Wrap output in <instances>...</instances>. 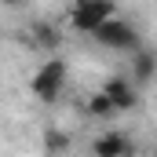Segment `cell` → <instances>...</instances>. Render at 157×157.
<instances>
[{"instance_id": "cell-9", "label": "cell", "mask_w": 157, "mask_h": 157, "mask_svg": "<svg viewBox=\"0 0 157 157\" xmlns=\"http://www.w3.org/2000/svg\"><path fill=\"white\" fill-rule=\"evenodd\" d=\"M29 40H33L37 48H55V44H59V29L48 26V22H37V26L29 29Z\"/></svg>"}, {"instance_id": "cell-8", "label": "cell", "mask_w": 157, "mask_h": 157, "mask_svg": "<svg viewBox=\"0 0 157 157\" xmlns=\"http://www.w3.org/2000/svg\"><path fill=\"white\" fill-rule=\"evenodd\" d=\"M70 150V135L59 132V128H44V154H66Z\"/></svg>"}, {"instance_id": "cell-10", "label": "cell", "mask_w": 157, "mask_h": 157, "mask_svg": "<svg viewBox=\"0 0 157 157\" xmlns=\"http://www.w3.org/2000/svg\"><path fill=\"white\" fill-rule=\"evenodd\" d=\"M0 4H7V7H18V4H22V0H0Z\"/></svg>"}, {"instance_id": "cell-3", "label": "cell", "mask_w": 157, "mask_h": 157, "mask_svg": "<svg viewBox=\"0 0 157 157\" xmlns=\"http://www.w3.org/2000/svg\"><path fill=\"white\" fill-rule=\"evenodd\" d=\"M95 44H102V48H110V51H139V29L132 26V22H124V18H110L99 33H95Z\"/></svg>"}, {"instance_id": "cell-6", "label": "cell", "mask_w": 157, "mask_h": 157, "mask_svg": "<svg viewBox=\"0 0 157 157\" xmlns=\"http://www.w3.org/2000/svg\"><path fill=\"white\" fill-rule=\"evenodd\" d=\"M113 113H117V106H113V99H110L106 91H95V95L88 99V117L106 121V117H113Z\"/></svg>"}, {"instance_id": "cell-1", "label": "cell", "mask_w": 157, "mask_h": 157, "mask_svg": "<svg viewBox=\"0 0 157 157\" xmlns=\"http://www.w3.org/2000/svg\"><path fill=\"white\" fill-rule=\"evenodd\" d=\"M110 18H117V0H73L70 7V22L77 33H99Z\"/></svg>"}, {"instance_id": "cell-4", "label": "cell", "mask_w": 157, "mask_h": 157, "mask_svg": "<svg viewBox=\"0 0 157 157\" xmlns=\"http://www.w3.org/2000/svg\"><path fill=\"white\" fill-rule=\"evenodd\" d=\"M91 154L95 157H135V143H132V135L110 128V132H102V135L91 143Z\"/></svg>"}, {"instance_id": "cell-7", "label": "cell", "mask_w": 157, "mask_h": 157, "mask_svg": "<svg viewBox=\"0 0 157 157\" xmlns=\"http://www.w3.org/2000/svg\"><path fill=\"white\" fill-rule=\"evenodd\" d=\"M132 70H135V80H139V84H143V80H150V77L157 73V55L139 48V51H135V66H132Z\"/></svg>"}, {"instance_id": "cell-2", "label": "cell", "mask_w": 157, "mask_h": 157, "mask_svg": "<svg viewBox=\"0 0 157 157\" xmlns=\"http://www.w3.org/2000/svg\"><path fill=\"white\" fill-rule=\"evenodd\" d=\"M62 84H66V62H62V59H48L37 73H33L29 91L37 95L40 102H55L59 91H62Z\"/></svg>"}, {"instance_id": "cell-5", "label": "cell", "mask_w": 157, "mask_h": 157, "mask_svg": "<svg viewBox=\"0 0 157 157\" xmlns=\"http://www.w3.org/2000/svg\"><path fill=\"white\" fill-rule=\"evenodd\" d=\"M102 91L113 99L117 113H121V110H135V102H139V88H135V80H132V77H110Z\"/></svg>"}]
</instances>
